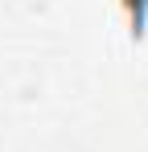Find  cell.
Masks as SVG:
<instances>
[{
    "label": "cell",
    "instance_id": "cell-1",
    "mask_svg": "<svg viewBox=\"0 0 148 152\" xmlns=\"http://www.w3.org/2000/svg\"><path fill=\"white\" fill-rule=\"evenodd\" d=\"M115 4H119L123 25H127V37L144 41V33H148V0H115Z\"/></svg>",
    "mask_w": 148,
    "mask_h": 152
}]
</instances>
